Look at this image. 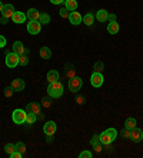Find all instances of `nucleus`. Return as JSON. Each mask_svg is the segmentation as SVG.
Returning a JSON list of instances; mask_svg holds the SVG:
<instances>
[{
	"instance_id": "4",
	"label": "nucleus",
	"mask_w": 143,
	"mask_h": 158,
	"mask_svg": "<svg viewBox=\"0 0 143 158\" xmlns=\"http://www.w3.org/2000/svg\"><path fill=\"white\" fill-rule=\"evenodd\" d=\"M26 111L25 110H20V108H17V110H15L13 113H11V118H13V121L16 123V124H25L26 123Z\"/></svg>"
},
{
	"instance_id": "15",
	"label": "nucleus",
	"mask_w": 143,
	"mask_h": 158,
	"mask_svg": "<svg viewBox=\"0 0 143 158\" xmlns=\"http://www.w3.org/2000/svg\"><path fill=\"white\" fill-rule=\"evenodd\" d=\"M15 7L11 6V4H4L3 6V10H2V13H3V17L6 19H11V16L15 15Z\"/></svg>"
},
{
	"instance_id": "40",
	"label": "nucleus",
	"mask_w": 143,
	"mask_h": 158,
	"mask_svg": "<svg viewBox=\"0 0 143 158\" xmlns=\"http://www.w3.org/2000/svg\"><path fill=\"white\" fill-rule=\"evenodd\" d=\"M107 20H110V22H116V15H109V19Z\"/></svg>"
},
{
	"instance_id": "28",
	"label": "nucleus",
	"mask_w": 143,
	"mask_h": 158,
	"mask_svg": "<svg viewBox=\"0 0 143 158\" xmlns=\"http://www.w3.org/2000/svg\"><path fill=\"white\" fill-rule=\"evenodd\" d=\"M36 114H32V113H27V115H26V123L27 124H34L36 123Z\"/></svg>"
},
{
	"instance_id": "11",
	"label": "nucleus",
	"mask_w": 143,
	"mask_h": 158,
	"mask_svg": "<svg viewBox=\"0 0 143 158\" xmlns=\"http://www.w3.org/2000/svg\"><path fill=\"white\" fill-rule=\"evenodd\" d=\"M26 87L25 81L22 80V78H16V80L11 81V88L15 90V93H19V91H23Z\"/></svg>"
},
{
	"instance_id": "21",
	"label": "nucleus",
	"mask_w": 143,
	"mask_h": 158,
	"mask_svg": "<svg viewBox=\"0 0 143 158\" xmlns=\"http://www.w3.org/2000/svg\"><path fill=\"white\" fill-rule=\"evenodd\" d=\"M40 57L43 60H49L51 57V50L49 47H42L40 48Z\"/></svg>"
},
{
	"instance_id": "20",
	"label": "nucleus",
	"mask_w": 143,
	"mask_h": 158,
	"mask_svg": "<svg viewBox=\"0 0 143 158\" xmlns=\"http://www.w3.org/2000/svg\"><path fill=\"white\" fill-rule=\"evenodd\" d=\"M96 19H97L99 22H106L107 19H109V13H107L105 9H100V10L96 13Z\"/></svg>"
},
{
	"instance_id": "33",
	"label": "nucleus",
	"mask_w": 143,
	"mask_h": 158,
	"mask_svg": "<svg viewBox=\"0 0 143 158\" xmlns=\"http://www.w3.org/2000/svg\"><path fill=\"white\" fill-rule=\"evenodd\" d=\"M15 150H16V147L13 145V144H6V147H4V151H6V152H7L9 155H10Z\"/></svg>"
},
{
	"instance_id": "23",
	"label": "nucleus",
	"mask_w": 143,
	"mask_h": 158,
	"mask_svg": "<svg viewBox=\"0 0 143 158\" xmlns=\"http://www.w3.org/2000/svg\"><path fill=\"white\" fill-rule=\"evenodd\" d=\"M83 23L86 26H92L93 23H95V17H93L92 13H87V15L83 17Z\"/></svg>"
},
{
	"instance_id": "44",
	"label": "nucleus",
	"mask_w": 143,
	"mask_h": 158,
	"mask_svg": "<svg viewBox=\"0 0 143 158\" xmlns=\"http://www.w3.org/2000/svg\"><path fill=\"white\" fill-rule=\"evenodd\" d=\"M65 2H66V0H65Z\"/></svg>"
},
{
	"instance_id": "6",
	"label": "nucleus",
	"mask_w": 143,
	"mask_h": 158,
	"mask_svg": "<svg viewBox=\"0 0 143 158\" xmlns=\"http://www.w3.org/2000/svg\"><path fill=\"white\" fill-rule=\"evenodd\" d=\"M42 30V23L40 22H30L27 24V31L30 34H39Z\"/></svg>"
},
{
	"instance_id": "5",
	"label": "nucleus",
	"mask_w": 143,
	"mask_h": 158,
	"mask_svg": "<svg viewBox=\"0 0 143 158\" xmlns=\"http://www.w3.org/2000/svg\"><path fill=\"white\" fill-rule=\"evenodd\" d=\"M19 64V54H16L15 52L7 53L6 54V66L10 67V69H15Z\"/></svg>"
},
{
	"instance_id": "37",
	"label": "nucleus",
	"mask_w": 143,
	"mask_h": 158,
	"mask_svg": "<svg viewBox=\"0 0 143 158\" xmlns=\"http://www.w3.org/2000/svg\"><path fill=\"white\" fill-rule=\"evenodd\" d=\"M22 157H23L22 152H19V151H16V150L10 154V158H22Z\"/></svg>"
},
{
	"instance_id": "26",
	"label": "nucleus",
	"mask_w": 143,
	"mask_h": 158,
	"mask_svg": "<svg viewBox=\"0 0 143 158\" xmlns=\"http://www.w3.org/2000/svg\"><path fill=\"white\" fill-rule=\"evenodd\" d=\"M39 22H40L42 24H49V23H50V16H49L47 13H40Z\"/></svg>"
},
{
	"instance_id": "36",
	"label": "nucleus",
	"mask_w": 143,
	"mask_h": 158,
	"mask_svg": "<svg viewBox=\"0 0 143 158\" xmlns=\"http://www.w3.org/2000/svg\"><path fill=\"white\" fill-rule=\"evenodd\" d=\"M76 103L80 104V106H83V104L86 103V98H84L83 96H77V97H76Z\"/></svg>"
},
{
	"instance_id": "10",
	"label": "nucleus",
	"mask_w": 143,
	"mask_h": 158,
	"mask_svg": "<svg viewBox=\"0 0 143 158\" xmlns=\"http://www.w3.org/2000/svg\"><path fill=\"white\" fill-rule=\"evenodd\" d=\"M43 132L46 135H53L56 132V123L55 121H47L43 125Z\"/></svg>"
},
{
	"instance_id": "22",
	"label": "nucleus",
	"mask_w": 143,
	"mask_h": 158,
	"mask_svg": "<svg viewBox=\"0 0 143 158\" xmlns=\"http://www.w3.org/2000/svg\"><path fill=\"white\" fill-rule=\"evenodd\" d=\"M65 3H66V9L69 11H74L77 9V2L76 0H66Z\"/></svg>"
},
{
	"instance_id": "31",
	"label": "nucleus",
	"mask_w": 143,
	"mask_h": 158,
	"mask_svg": "<svg viewBox=\"0 0 143 158\" xmlns=\"http://www.w3.org/2000/svg\"><path fill=\"white\" fill-rule=\"evenodd\" d=\"M59 15H60V17H62V19H69V15H70V11L67 10L66 7H63V9H60Z\"/></svg>"
},
{
	"instance_id": "38",
	"label": "nucleus",
	"mask_w": 143,
	"mask_h": 158,
	"mask_svg": "<svg viewBox=\"0 0 143 158\" xmlns=\"http://www.w3.org/2000/svg\"><path fill=\"white\" fill-rule=\"evenodd\" d=\"M50 104H51V101L49 98H43V100H42V106L46 107V108H49V107H50Z\"/></svg>"
},
{
	"instance_id": "32",
	"label": "nucleus",
	"mask_w": 143,
	"mask_h": 158,
	"mask_svg": "<svg viewBox=\"0 0 143 158\" xmlns=\"http://www.w3.org/2000/svg\"><path fill=\"white\" fill-rule=\"evenodd\" d=\"M13 93H15V90H13V88H11V85L10 87H7V88H4V91H3V94H4V97H11L13 96Z\"/></svg>"
},
{
	"instance_id": "42",
	"label": "nucleus",
	"mask_w": 143,
	"mask_h": 158,
	"mask_svg": "<svg viewBox=\"0 0 143 158\" xmlns=\"http://www.w3.org/2000/svg\"><path fill=\"white\" fill-rule=\"evenodd\" d=\"M50 2H51L53 4H60V3H63L65 0H50Z\"/></svg>"
},
{
	"instance_id": "16",
	"label": "nucleus",
	"mask_w": 143,
	"mask_h": 158,
	"mask_svg": "<svg viewBox=\"0 0 143 158\" xmlns=\"http://www.w3.org/2000/svg\"><path fill=\"white\" fill-rule=\"evenodd\" d=\"M11 20H13V23H16V24H22L26 20V15L22 13V11H15V15L11 16Z\"/></svg>"
},
{
	"instance_id": "41",
	"label": "nucleus",
	"mask_w": 143,
	"mask_h": 158,
	"mask_svg": "<svg viewBox=\"0 0 143 158\" xmlns=\"http://www.w3.org/2000/svg\"><path fill=\"white\" fill-rule=\"evenodd\" d=\"M7 20H9V19H6V17H3V16H2V19H0V23H2V24H6V23H7Z\"/></svg>"
},
{
	"instance_id": "35",
	"label": "nucleus",
	"mask_w": 143,
	"mask_h": 158,
	"mask_svg": "<svg viewBox=\"0 0 143 158\" xmlns=\"http://www.w3.org/2000/svg\"><path fill=\"white\" fill-rule=\"evenodd\" d=\"M130 131H132V130H127V128L122 130V131H120V135L123 137V138H130Z\"/></svg>"
},
{
	"instance_id": "39",
	"label": "nucleus",
	"mask_w": 143,
	"mask_h": 158,
	"mask_svg": "<svg viewBox=\"0 0 143 158\" xmlns=\"http://www.w3.org/2000/svg\"><path fill=\"white\" fill-rule=\"evenodd\" d=\"M4 46H6V39L3 36H0V48H4Z\"/></svg>"
},
{
	"instance_id": "19",
	"label": "nucleus",
	"mask_w": 143,
	"mask_h": 158,
	"mask_svg": "<svg viewBox=\"0 0 143 158\" xmlns=\"http://www.w3.org/2000/svg\"><path fill=\"white\" fill-rule=\"evenodd\" d=\"M119 23L118 22H110L109 24H107V31H109L110 34H118L119 31Z\"/></svg>"
},
{
	"instance_id": "14",
	"label": "nucleus",
	"mask_w": 143,
	"mask_h": 158,
	"mask_svg": "<svg viewBox=\"0 0 143 158\" xmlns=\"http://www.w3.org/2000/svg\"><path fill=\"white\" fill-rule=\"evenodd\" d=\"M26 16H27V19H29L30 22H39V19H40V13L36 9H29Z\"/></svg>"
},
{
	"instance_id": "17",
	"label": "nucleus",
	"mask_w": 143,
	"mask_h": 158,
	"mask_svg": "<svg viewBox=\"0 0 143 158\" xmlns=\"http://www.w3.org/2000/svg\"><path fill=\"white\" fill-rule=\"evenodd\" d=\"M13 52H15L16 54H19V56L25 54L26 50H25V46H23L22 41H15V43H13Z\"/></svg>"
},
{
	"instance_id": "13",
	"label": "nucleus",
	"mask_w": 143,
	"mask_h": 158,
	"mask_svg": "<svg viewBox=\"0 0 143 158\" xmlns=\"http://www.w3.org/2000/svg\"><path fill=\"white\" fill-rule=\"evenodd\" d=\"M92 145H93V148H95V151L96 152H102V150H103V144H102V141H100V137L99 135H93V138H92Z\"/></svg>"
},
{
	"instance_id": "1",
	"label": "nucleus",
	"mask_w": 143,
	"mask_h": 158,
	"mask_svg": "<svg viewBox=\"0 0 143 158\" xmlns=\"http://www.w3.org/2000/svg\"><path fill=\"white\" fill-rule=\"evenodd\" d=\"M100 141H102L103 145H107V144H112L116 138H118V131L114 128H107L100 134Z\"/></svg>"
},
{
	"instance_id": "24",
	"label": "nucleus",
	"mask_w": 143,
	"mask_h": 158,
	"mask_svg": "<svg viewBox=\"0 0 143 158\" xmlns=\"http://www.w3.org/2000/svg\"><path fill=\"white\" fill-rule=\"evenodd\" d=\"M65 74H66L67 78L74 77V67L70 66V64H66V69H65Z\"/></svg>"
},
{
	"instance_id": "8",
	"label": "nucleus",
	"mask_w": 143,
	"mask_h": 158,
	"mask_svg": "<svg viewBox=\"0 0 143 158\" xmlns=\"http://www.w3.org/2000/svg\"><path fill=\"white\" fill-rule=\"evenodd\" d=\"M90 83H92L93 87H102V84H103L102 73H95V71H93L92 77H90Z\"/></svg>"
},
{
	"instance_id": "7",
	"label": "nucleus",
	"mask_w": 143,
	"mask_h": 158,
	"mask_svg": "<svg viewBox=\"0 0 143 158\" xmlns=\"http://www.w3.org/2000/svg\"><path fill=\"white\" fill-rule=\"evenodd\" d=\"M69 22L72 23L73 26H77V24H80V23L83 22V17H82V15L79 13V11H70Z\"/></svg>"
},
{
	"instance_id": "25",
	"label": "nucleus",
	"mask_w": 143,
	"mask_h": 158,
	"mask_svg": "<svg viewBox=\"0 0 143 158\" xmlns=\"http://www.w3.org/2000/svg\"><path fill=\"white\" fill-rule=\"evenodd\" d=\"M136 127V120L135 118H127L125 121V128H127V130H133Z\"/></svg>"
},
{
	"instance_id": "43",
	"label": "nucleus",
	"mask_w": 143,
	"mask_h": 158,
	"mask_svg": "<svg viewBox=\"0 0 143 158\" xmlns=\"http://www.w3.org/2000/svg\"><path fill=\"white\" fill-rule=\"evenodd\" d=\"M3 10V3H2V2H0V11Z\"/></svg>"
},
{
	"instance_id": "30",
	"label": "nucleus",
	"mask_w": 143,
	"mask_h": 158,
	"mask_svg": "<svg viewBox=\"0 0 143 158\" xmlns=\"http://www.w3.org/2000/svg\"><path fill=\"white\" fill-rule=\"evenodd\" d=\"M15 147H16V151H19V152H22V154L26 152V145H25V143H22V141H19Z\"/></svg>"
},
{
	"instance_id": "9",
	"label": "nucleus",
	"mask_w": 143,
	"mask_h": 158,
	"mask_svg": "<svg viewBox=\"0 0 143 158\" xmlns=\"http://www.w3.org/2000/svg\"><path fill=\"white\" fill-rule=\"evenodd\" d=\"M130 140L135 141V143H140L143 140V131L140 128H137V127H135L130 131Z\"/></svg>"
},
{
	"instance_id": "27",
	"label": "nucleus",
	"mask_w": 143,
	"mask_h": 158,
	"mask_svg": "<svg viewBox=\"0 0 143 158\" xmlns=\"http://www.w3.org/2000/svg\"><path fill=\"white\" fill-rule=\"evenodd\" d=\"M103 70H105V64H103L102 61H96L95 67H93V71H95V73H102Z\"/></svg>"
},
{
	"instance_id": "3",
	"label": "nucleus",
	"mask_w": 143,
	"mask_h": 158,
	"mask_svg": "<svg viewBox=\"0 0 143 158\" xmlns=\"http://www.w3.org/2000/svg\"><path fill=\"white\" fill-rule=\"evenodd\" d=\"M82 84H83V81H82L80 77H77V76H74V77L69 78V90H70L72 93L80 91Z\"/></svg>"
},
{
	"instance_id": "2",
	"label": "nucleus",
	"mask_w": 143,
	"mask_h": 158,
	"mask_svg": "<svg viewBox=\"0 0 143 158\" xmlns=\"http://www.w3.org/2000/svg\"><path fill=\"white\" fill-rule=\"evenodd\" d=\"M47 94L53 98H59L63 96V84L60 81H55L47 85Z\"/></svg>"
},
{
	"instance_id": "34",
	"label": "nucleus",
	"mask_w": 143,
	"mask_h": 158,
	"mask_svg": "<svg viewBox=\"0 0 143 158\" xmlns=\"http://www.w3.org/2000/svg\"><path fill=\"white\" fill-rule=\"evenodd\" d=\"M79 157L80 158H92L93 154L90 152V151H82L80 154H79Z\"/></svg>"
},
{
	"instance_id": "18",
	"label": "nucleus",
	"mask_w": 143,
	"mask_h": 158,
	"mask_svg": "<svg viewBox=\"0 0 143 158\" xmlns=\"http://www.w3.org/2000/svg\"><path fill=\"white\" fill-rule=\"evenodd\" d=\"M46 78H47L49 84H50V83H55V81H59V73L56 70H50L47 73V76H46Z\"/></svg>"
},
{
	"instance_id": "29",
	"label": "nucleus",
	"mask_w": 143,
	"mask_h": 158,
	"mask_svg": "<svg viewBox=\"0 0 143 158\" xmlns=\"http://www.w3.org/2000/svg\"><path fill=\"white\" fill-rule=\"evenodd\" d=\"M27 63H29V57L26 56V53L22 56H19V64L20 66H27Z\"/></svg>"
},
{
	"instance_id": "12",
	"label": "nucleus",
	"mask_w": 143,
	"mask_h": 158,
	"mask_svg": "<svg viewBox=\"0 0 143 158\" xmlns=\"http://www.w3.org/2000/svg\"><path fill=\"white\" fill-rule=\"evenodd\" d=\"M26 113H32V114H40V104L39 103H29L26 107Z\"/></svg>"
}]
</instances>
